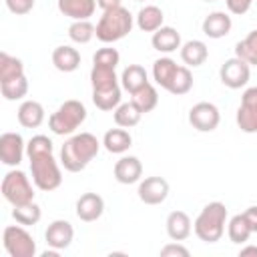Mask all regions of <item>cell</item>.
<instances>
[{"instance_id":"cell-13","label":"cell","mask_w":257,"mask_h":257,"mask_svg":"<svg viewBox=\"0 0 257 257\" xmlns=\"http://www.w3.org/2000/svg\"><path fill=\"white\" fill-rule=\"evenodd\" d=\"M44 239H46L48 247H52V249H58V251L68 249L74 239V227L64 219H56L46 227Z\"/></svg>"},{"instance_id":"cell-19","label":"cell","mask_w":257,"mask_h":257,"mask_svg":"<svg viewBox=\"0 0 257 257\" xmlns=\"http://www.w3.org/2000/svg\"><path fill=\"white\" fill-rule=\"evenodd\" d=\"M151 44L155 50H159L163 54H171L177 48H181V34L173 26H161L157 32H153Z\"/></svg>"},{"instance_id":"cell-44","label":"cell","mask_w":257,"mask_h":257,"mask_svg":"<svg viewBox=\"0 0 257 257\" xmlns=\"http://www.w3.org/2000/svg\"><path fill=\"white\" fill-rule=\"evenodd\" d=\"M247 255H253V257H257V245H245V247H241V251H239V257H247Z\"/></svg>"},{"instance_id":"cell-16","label":"cell","mask_w":257,"mask_h":257,"mask_svg":"<svg viewBox=\"0 0 257 257\" xmlns=\"http://www.w3.org/2000/svg\"><path fill=\"white\" fill-rule=\"evenodd\" d=\"M231 26H233V20H231V16H229L227 12H223V10L211 12L209 16H205V20H203V24H201L203 34L209 36V38H215V40L227 36V34L231 32Z\"/></svg>"},{"instance_id":"cell-10","label":"cell","mask_w":257,"mask_h":257,"mask_svg":"<svg viewBox=\"0 0 257 257\" xmlns=\"http://www.w3.org/2000/svg\"><path fill=\"white\" fill-rule=\"evenodd\" d=\"M235 120L243 133H247V135L257 133V86L245 88Z\"/></svg>"},{"instance_id":"cell-11","label":"cell","mask_w":257,"mask_h":257,"mask_svg":"<svg viewBox=\"0 0 257 257\" xmlns=\"http://www.w3.org/2000/svg\"><path fill=\"white\" fill-rule=\"evenodd\" d=\"M26 153V145L20 133H2L0 137V161L6 167H18Z\"/></svg>"},{"instance_id":"cell-2","label":"cell","mask_w":257,"mask_h":257,"mask_svg":"<svg viewBox=\"0 0 257 257\" xmlns=\"http://www.w3.org/2000/svg\"><path fill=\"white\" fill-rule=\"evenodd\" d=\"M135 26V16L124 6H114L102 10L100 20L96 22V38L102 44H112L122 40Z\"/></svg>"},{"instance_id":"cell-42","label":"cell","mask_w":257,"mask_h":257,"mask_svg":"<svg viewBox=\"0 0 257 257\" xmlns=\"http://www.w3.org/2000/svg\"><path fill=\"white\" fill-rule=\"evenodd\" d=\"M225 4H227V10L231 14L241 16V14L249 12V8L253 6V0H225Z\"/></svg>"},{"instance_id":"cell-9","label":"cell","mask_w":257,"mask_h":257,"mask_svg":"<svg viewBox=\"0 0 257 257\" xmlns=\"http://www.w3.org/2000/svg\"><path fill=\"white\" fill-rule=\"evenodd\" d=\"M189 122L199 133H213L221 122V112L213 102H197L189 110Z\"/></svg>"},{"instance_id":"cell-46","label":"cell","mask_w":257,"mask_h":257,"mask_svg":"<svg viewBox=\"0 0 257 257\" xmlns=\"http://www.w3.org/2000/svg\"><path fill=\"white\" fill-rule=\"evenodd\" d=\"M58 253H60L58 249H52V251H44V253H42V257H56Z\"/></svg>"},{"instance_id":"cell-37","label":"cell","mask_w":257,"mask_h":257,"mask_svg":"<svg viewBox=\"0 0 257 257\" xmlns=\"http://www.w3.org/2000/svg\"><path fill=\"white\" fill-rule=\"evenodd\" d=\"M191 88H193V74H191V68L185 66V64H179V68H177V72H175V76H173V82H171V86H169L167 92L181 96V94H187Z\"/></svg>"},{"instance_id":"cell-35","label":"cell","mask_w":257,"mask_h":257,"mask_svg":"<svg viewBox=\"0 0 257 257\" xmlns=\"http://www.w3.org/2000/svg\"><path fill=\"white\" fill-rule=\"evenodd\" d=\"M24 74V64L20 58L10 56L8 52H0V82L18 78Z\"/></svg>"},{"instance_id":"cell-26","label":"cell","mask_w":257,"mask_h":257,"mask_svg":"<svg viewBox=\"0 0 257 257\" xmlns=\"http://www.w3.org/2000/svg\"><path fill=\"white\" fill-rule=\"evenodd\" d=\"M112 118H114V124L116 126H122V128H133L141 122L143 118V110L133 102H120L114 110H112Z\"/></svg>"},{"instance_id":"cell-27","label":"cell","mask_w":257,"mask_h":257,"mask_svg":"<svg viewBox=\"0 0 257 257\" xmlns=\"http://www.w3.org/2000/svg\"><path fill=\"white\" fill-rule=\"evenodd\" d=\"M147 82H149V76H147V70L141 64H128L120 74V84L128 94H135Z\"/></svg>"},{"instance_id":"cell-12","label":"cell","mask_w":257,"mask_h":257,"mask_svg":"<svg viewBox=\"0 0 257 257\" xmlns=\"http://www.w3.org/2000/svg\"><path fill=\"white\" fill-rule=\"evenodd\" d=\"M169 181L165 177H147L143 181H139V199L145 205H161L165 203V199L169 197Z\"/></svg>"},{"instance_id":"cell-29","label":"cell","mask_w":257,"mask_h":257,"mask_svg":"<svg viewBox=\"0 0 257 257\" xmlns=\"http://www.w3.org/2000/svg\"><path fill=\"white\" fill-rule=\"evenodd\" d=\"M92 102L100 110H114L120 104V86L110 88H92Z\"/></svg>"},{"instance_id":"cell-32","label":"cell","mask_w":257,"mask_h":257,"mask_svg":"<svg viewBox=\"0 0 257 257\" xmlns=\"http://www.w3.org/2000/svg\"><path fill=\"white\" fill-rule=\"evenodd\" d=\"M96 36V26H92L90 20H72L68 26V38L74 44H88Z\"/></svg>"},{"instance_id":"cell-38","label":"cell","mask_w":257,"mask_h":257,"mask_svg":"<svg viewBox=\"0 0 257 257\" xmlns=\"http://www.w3.org/2000/svg\"><path fill=\"white\" fill-rule=\"evenodd\" d=\"M46 153H54V145L46 135H34L28 143H26V155L28 159L38 157V155H46Z\"/></svg>"},{"instance_id":"cell-3","label":"cell","mask_w":257,"mask_h":257,"mask_svg":"<svg viewBox=\"0 0 257 257\" xmlns=\"http://www.w3.org/2000/svg\"><path fill=\"white\" fill-rule=\"evenodd\" d=\"M225 225H227V207L221 201H213L201 209V213L193 223V231L203 243H217L225 233Z\"/></svg>"},{"instance_id":"cell-43","label":"cell","mask_w":257,"mask_h":257,"mask_svg":"<svg viewBox=\"0 0 257 257\" xmlns=\"http://www.w3.org/2000/svg\"><path fill=\"white\" fill-rule=\"evenodd\" d=\"M243 217L247 219V223H249L251 231H253V233H257V205H253V207L245 209V211H243Z\"/></svg>"},{"instance_id":"cell-8","label":"cell","mask_w":257,"mask_h":257,"mask_svg":"<svg viewBox=\"0 0 257 257\" xmlns=\"http://www.w3.org/2000/svg\"><path fill=\"white\" fill-rule=\"evenodd\" d=\"M249 76H251V64H247V62L241 60L239 56L227 58V60L221 64V68H219V78H221V82H223L227 88H233V90L247 86Z\"/></svg>"},{"instance_id":"cell-4","label":"cell","mask_w":257,"mask_h":257,"mask_svg":"<svg viewBox=\"0 0 257 257\" xmlns=\"http://www.w3.org/2000/svg\"><path fill=\"white\" fill-rule=\"evenodd\" d=\"M84 120H86V106L80 100L70 98V100H64L48 116V128L54 135L64 137V135H72Z\"/></svg>"},{"instance_id":"cell-47","label":"cell","mask_w":257,"mask_h":257,"mask_svg":"<svg viewBox=\"0 0 257 257\" xmlns=\"http://www.w3.org/2000/svg\"><path fill=\"white\" fill-rule=\"evenodd\" d=\"M205 2H215V0H205Z\"/></svg>"},{"instance_id":"cell-24","label":"cell","mask_w":257,"mask_h":257,"mask_svg":"<svg viewBox=\"0 0 257 257\" xmlns=\"http://www.w3.org/2000/svg\"><path fill=\"white\" fill-rule=\"evenodd\" d=\"M209 58V48L203 40H187L185 44H181V60L185 62V66H201L205 64V60Z\"/></svg>"},{"instance_id":"cell-20","label":"cell","mask_w":257,"mask_h":257,"mask_svg":"<svg viewBox=\"0 0 257 257\" xmlns=\"http://www.w3.org/2000/svg\"><path fill=\"white\" fill-rule=\"evenodd\" d=\"M52 64L60 72H74L80 66V52L70 44L56 46L52 50Z\"/></svg>"},{"instance_id":"cell-48","label":"cell","mask_w":257,"mask_h":257,"mask_svg":"<svg viewBox=\"0 0 257 257\" xmlns=\"http://www.w3.org/2000/svg\"><path fill=\"white\" fill-rule=\"evenodd\" d=\"M137 2H145V0H137Z\"/></svg>"},{"instance_id":"cell-34","label":"cell","mask_w":257,"mask_h":257,"mask_svg":"<svg viewBox=\"0 0 257 257\" xmlns=\"http://www.w3.org/2000/svg\"><path fill=\"white\" fill-rule=\"evenodd\" d=\"M133 98V102L143 110V114L145 112H151L157 104H159V92H157V88H155V84H151V82H147L143 88H139L135 94H131Z\"/></svg>"},{"instance_id":"cell-22","label":"cell","mask_w":257,"mask_h":257,"mask_svg":"<svg viewBox=\"0 0 257 257\" xmlns=\"http://www.w3.org/2000/svg\"><path fill=\"white\" fill-rule=\"evenodd\" d=\"M102 147L112 155H122L133 147V137L126 128H108L102 137Z\"/></svg>"},{"instance_id":"cell-7","label":"cell","mask_w":257,"mask_h":257,"mask_svg":"<svg viewBox=\"0 0 257 257\" xmlns=\"http://www.w3.org/2000/svg\"><path fill=\"white\" fill-rule=\"evenodd\" d=\"M4 249L10 257H34L36 255V241L26 231L24 225H8L2 233Z\"/></svg>"},{"instance_id":"cell-39","label":"cell","mask_w":257,"mask_h":257,"mask_svg":"<svg viewBox=\"0 0 257 257\" xmlns=\"http://www.w3.org/2000/svg\"><path fill=\"white\" fill-rule=\"evenodd\" d=\"M118 60H120V54H118V50L112 48V46H102V48H98V50L94 52V56H92V64L112 66V68H116Z\"/></svg>"},{"instance_id":"cell-6","label":"cell","mask_w":257,"mask_h":257,"mask_svg":"<svg viewBox=\"0 0 257 257\" xmlns=\"http://www.w3.org/2000/svg\"><path fill=\"white\" fill-rule=\"evenodd\" d=\"M2 197L12 205H24V203H30L34 201V189H32V183L30 179L26 177L24 171H18V169H12L4 175L2 179Z\"/></svg>"},{"instance_id":"cell-25","label":"cell","mask_w":257,"mask_h":257,"mask_svg":"<svg viewBox=\"0 0 257 257\" xmlns=\"http://www.w3.org/2000/svg\"><path fill=\"white\" fill-rule=\"evenodd\" d=\"M177 68H179V64L173 58H169V56L157 58L153 62V80H155V84L161 86V88H165V90H169Z\"/></svg>"},{"instance_id":"cell-15","label":"cell","mask_w":257,"mask_h":257,"mask_svg":"<svg viewBox=\"0 0 257 257\" xmlns=\"http://www.w3.org/2000/svg\"><path fill=\"white\" fill-rule=\"evenodd\" d=\"M76 217L84 223H92L96 219L102 217L104 213V199L98 193H84L78 197L76 205H74Z\"/></svg>"},{"instance_id":"cell-18","label":"cell","mask_w":257,"mask_h":257,"mask_svg":"<svg viewBox=\"0 0 257 257\" xmlns=\"http://www.w3.org/2000/svg\"><path fill=\"white\" fill-rule=\"evenodd\" d=\"M96 0H58L60 14L70 20H88L96 10Z\"/></svg>"},{"instance_id":"cell-28","label":"cell","mask_w":257,"mask_h":257,"mask_svg":"<svg viewBox=\"0 0 257 257\" xmlns=\"http://www.w3.org/2000/svg\"><path fill=\"white\" fill-rule=\"evenodd\" d=\"M227 235H229V241L231 243H237V245H245L249 241V237L253 235L247 219L243 217V213L239 215H233L227 223Z\"/></svg>"},{"instance_id":"cell-14","label":"cell","mask_w":257,"mask_h":257,"mask_svg":"<svg viewBox=\"0 0 257 257\" xmlns=\"http://www.w3.org/2000/svg\"><path fill=\"white\" fill-rule=\"evenodd\" d=\"M112 175L120 185H135L143 177V163L139 161V157L124 155L114 163Z\"/></svg>"},{"instance_id":"cell-1","label":"cell","mask_w":257,"mask_h":257,"mask_svg":"<svg viewBox=\"0 0 257 257\" xmlns=\"http://www.w3.org/2000/svg\"><path fill=\"white\" fill-rule=\"evenodd\" d=\"M98 149H100V143L92 133L72 135L60 147V165L68 173H80L98 155Z\"/></svg>"},{"instance_id":"cell-33","label":"cell","mask_w":257,"mask_h":257,"mask_svg":"<svg viewBox=\"0 0 257 257\" xmlns=\"http://www.w3.org/2000/svg\"><path fill=\"white\" fill-rule=\"evenodd\" d=\"M90 84L92 88H110L118 84L116 72L112 66H100V64H92L90 68Z\"/></svg>"},{"instance_id":"cell-30","label":"cell","mask_w":257,"mask_h":257,"mask_svg":"<svg viewBox=\"0 0 257 257\" xmlns=\"http://www.w3.org/2000/svg\"><path fill=\"white\" fill-rule=\"evenodd\" d=\"M42 217V209L38 203L30 201V203H24V205H16L12 209V219L24 227H30V225H36Z\"/></svg>"},{"instance_id":"cell-17","label":"cell","mask_w":257,"mask_h":257,"mask_svg":"<svg viewBox=\"0 0 257 257\" xmlns=\"http://www.w3.org/2000/svg\"><path fill=\"white\" fill-rule=\"evenodd\" d=\"M167 235L171 241H185L193 231V221L185 211H171L167 215Z\"/></svg>"},{"instance_id":"cell-23","label":"cell","mask_w":257,"mask_h":257,"mask_svg":"<svg viewBox=\"0 0 257 257\" xmlns=\"http://www.w3.org/2000/svg\"><path fill=\"white\" fill-rule=\"evenodd\" d=\"M163 20H165V14L155 4H145L135 16V22L143 32H157L163 26Z\"/></svg>"},{"instance_id":"cell-41","label":"cell","mask_w":257,"mask_h":257,"mask_svg":"<svg viewBox=\"0 0 257 257\" xmlns=\"http://www.w3.org/2000/svg\"><path fill=\"white\" fill-rule=\"evenodd\" d=\"M34 2L36 0H6V8L12 12V14H28L32 8H34Z\"/></svg>"},{"instance_id":"cell-36","label":"cell","mask_w":257,"mask_h":257,"mask_svg":"<svg viewBox=\"0 0 257 257\" xmlns=\"http://www.w3.org/2000/svg\"><path fill=\"white\" fill-rule=\"evenodd\" d=\"M0 92L6 100H20L26 96L28 92V78L26 74L18 76V78H12V80H6V82H0Z\"/></svg>"},{"instance_id":"cell-40","label":"cell","mask_w":257,"mask_h":257,"mask_svg":"<svg viewBox=\"0 0 257 257\" xmlns=\"http://www.w3.org/2000/svg\"><path fill=\"white\" fill-rule=\"evenodd\" d=\"M191 251L181 243V241H173V243H167L163 249H161V257H189Z\"/></svg>"},{"instance_id":"cell-45","label":"cell","mask_w":257,"mask_h":257,"mask_svg":"<svg viewBox=\"0 0 257 257\" xmlns=\"http://www.w3.org/2000/svg\"><path fill=\"white\" fill-rule=\"evenodd\" d=\"M96 4H98L102 10H108V8L120 6V0H96Z\"/></svg>"},{"instance_id":"cell-21","label":"cell","mask_w":257,"mask_h":257,"mask_svg":"<svg viewBox=\"0 0 257 257\" xmlns=\"http://www.w3.org/2000/svg\"><path fill=\"white\" fill-rule=\"evenodd\" d=\"M18 122L24 126V128H38L42 122H44V106L38 102V100H24L20 106H18Z\"/></svg>"},{"instance_id":"cell-5","label":"cell","mask_w":257,"mask_h":257,"mask_svg":"<svg viewBox=\"0 0 257 257\" xmlns=\"http://www.w3.org/2000/svg\"><path fill=\"white\" fill-rule=\"evenodd\" d=\"M30 173H32L34 187L40 191H54L62 185V171H60V165L52 153L32 157L30 159Z\"/></svg>"},{"instance_id":"cell-31","label":"cell","mask_w":257,"mask_h":257,"mask_svg":"<svg viewBox=\"0 0 257 257\" xmlns=\"http://www.w3.org/2000/svg\"><path fill=\"white\" fill-rule=\"evenodd\" d=\"M235 56H239L251 66H257V28L235 44Z\"/></svg>"}]
</instances>
